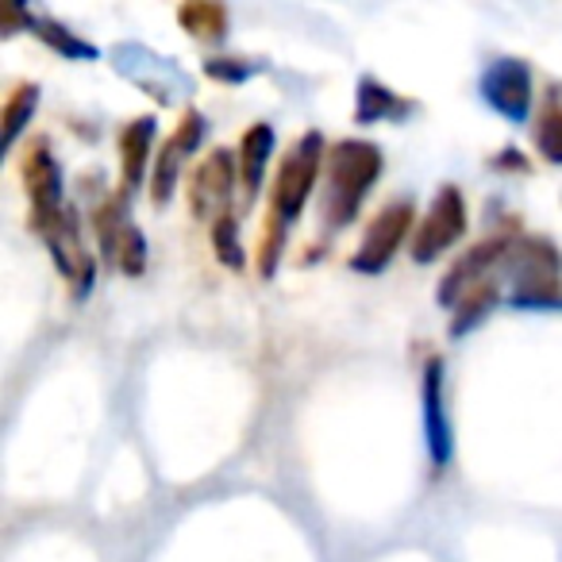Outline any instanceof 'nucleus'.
<instances>
[{"label":"nucleus","instance_id":"5","mask_svg":"<svg viewBox=\"0 0 562 562\" xmlns=\"http://www.w3.org/2000/svg\"><path fill=\"white\" fill-rule=\"evenodd\" d=\"M413 216H416V209H413V201H408V196L385 204V209L370 220L359 250L351 255V270L370 273V278H374V273H382L385 266L393 262V255L401 250V243H405L408 227H413Z\"/></svg>","mask_w":562,"mask_h":562},{"label":"nucleus","instance_id":"10","mask_svg":"<svg viewBox=\"0 0 562 562\" xmlns=\"http://www.w3.org/2000/svg\"><path fill=\"white\" fill-rule=\"evenodd\" d=\"M232 193H235V162L232 150H212L193 173L189 186V209L204 224H216L232 212Z\"/></svg>","mask_w":562,"mask_h":562},{"label":"nucleus","instance_id":"24","mask_svg":"<svg viewBox=\"0 0 562 562\" xmlns=\"http://www.w3.org/2000/svg\"><path fill=\"white\" fill-rule=\"evenodd\" d=\"M262 70V63H247V58H209L204 63V74L212 81H224V86H239V81L255 78Z\"/></svg>","mask_w":562,"mask_h":562},{"label":"nucleus","instance_id":"8","mask_svg":"<svg viewBox=\"0 0 562 562\" xmlns=\"http://www.w3.org/2000/svg\"><path fill=\"white\" fill-rule=\"evenodd\" d=\"M112 58H116V70L124 74L127 81H135L147 97H158V104H173L181 93L193 89L186 70H178L170 58L150 55L147 47H135V43L132 47H116Z\"/></svg>","mask_w":562,"mask_h":562},{"label":"nucleus","instance_id":"6","mask_svg":"<svg viewBox=\"0 0 562 562\" xmlns=\"http://www.w3.org/2000/svg\"><path fill=\"white\" fill-rule=\"evenodd\" d=\"M93 232L101 250L127 273V278H139L147 270V235L139 232L135 220H127V209L120 201H104L93 212Z\"/></svg>","mask_w":562,"mask_h":562},{"label":"nucleus","instance_id":"4","mask_svg":"<svg viewBox=\"0 0 562 562\" xmlns=\"http://www.w3.org/2000/svg\"><path fill=\"white\" fill-rule=\"evenodd\" d=\"M324 135L321 132H308L301 135L297 147L285 155L278 170V186H273V216L281 224H293L301 216V209L308 204V193L316 186V173L324 166Z\"/></svg>","mask_w":562,"mask_h":562},{"label":"nucleus","instance_id":"18","mask_svg":"<svg viewBox=\"0 0 562 562\" xmlns=\"http://www.w3.org/2000/svg\"><path fill=\"white\" fill-rule=\"evenodd\" d=\"M35 109H40V86L24 81V86L12 89L9 104H4V116H0V147L4 150L16 147V139L24 135V127L32 124Z\"/></svg>","mask_w":562,"mask_h":562},{"label":"nucleus","instance_id":"17","mask_svg":"<svg viewBox=\"0 0 562 562\" xmlns=\"http://www.w3.org/2000/svg\"><path fill=\"white\" fill-rule=\"evenodd\" d=\"M270 155H273V127L270 124L247 127V132H243V139H239V181H243V193H247V201H255L258 189H262Z\"/></svg>","mask_w":562,"mask_h":562},{"label":"nucleus","instance_id":"16","mask_svg":"<svg viewBox=\"0 0 562 562\" xmlns=\"http://www.w3.org/2000/svg\"><path fill=\"white\" fill-rule=\"evenodd\" d=\"M408 112H416V104L405 101L401 93H393V89H385L378 78L359 81V93H355V124L370 127V124H382V120H405Z\"/></svg>","mask_w":562,"mask_h":562},{"label":"nucleus","instance_id":"25","mask_svg":"<svg viewBox=\"0 0 562 562\" xmlns=\"http://www.w3.org/2000/svg\"><path fill=\"white\" fill-rule=\"evenodd\" d=\"M285 227L278 216L270 212V220H266V232H262V258H258V270H262V278H273V270H278V258H281V243H285Z\"/></svg>","mask_w":562,"mask_h":562},{"label":"nucleus","instance_id":"11","mask_svg":"<svg viewBox=\"0 0 562 562\" xmlns=\"http://www.w3.org/2000/svg\"><path fill=\"white\" fill-rule=\"evenodd\" d=\"M508 250H513V243L505 239V235H493V239H482L474 243V247L467 250V255L459 258V262L447 270L443 285H439V305L443 308H454L462 297H467L474 285H482V281L493 278V262H505Z\"/></svg>","mask_w":562,"mask_h":562},{"label":"nucleus","instance_id":"1","mask_svg":"<svg viewBox=\"0 0 562 562\" xmlns=\"http://www.w3.org/2000/svg\"><path fill=\"white\" fill-rule=\"evenodd\" d=\"M378 178H382V147L378 143H336L324 158V227L339 232L351 224Z\"/></svg>","mask_w":562,"mask_h":562},{"label":"nucleus","instance_id":"15","mask_svg":"<svg viewBox=\"0 0 562 562\" xmlns=\"http://www.w3.org/2000/svg\"><path fill=\"white\" fill-rule=\"evenodd\" d=\"M155 116H135L132 124H124L120 132V181H124V193L143 186L150 166V143H155Z\"/></svg>","mask_w":562,"mask_h":562},{"label":"nucleus","instance_id":"3","mask_svg":"<svg viewBox=\"0 0 562 562\" xmlns=\"http://www.w3.org/2000/svg\"><path fill=\"white\" fill-rule=\"evenodd\" d=\"M35 232L43 235V243H47L55 266L63 270V278L70 281L74 297H78V301L89 297V290H93V281H97V258H93V250L86 247L81 220L74 216L70 209H63L55 220H43V224H35Z\"/></svg>","mask_w":562,"mask_h":562},{"label":"nucleus","instance_id":"23","mask_svg":"<svg viewBox=\"0 0 562 562\" xmlns=\"http://www.w3.org/2000/svg\"><path fill=\"white\" fill-rule=\"evenodd\" d=\"M536 150L547 158V162L562 166V104L559 109H547L536 124Z\"/></svg>","mask_w":562,"mask_h":562},{"label":"nucleus","instance_id":"9","mask_svg":"<svg viewBox=\"0 0 562 562\" xmlns=\"http://www.w3.org/2000/svg\"><path fill=\"white\" fill-rule=\"evenodd\" d=\"M482 97L508 124H524L531 112V70L520 58H493L482 74Z\"/></svg>","mask_w":562,"mask_h":562},{"label":"nucleus","instance_id":"20","mask_svg":"<svg viewBox=\"0 0 562 562\" xmlns=\"http://www.w3.org/2000/svg\"><path fill=\"white\" fill-rule=\"evenodd\" d=\"M27 32H35L43 43H47L50 50H58L63 58H97V55H101V50H97L93 43L78 40V35H74L70 27H63L58 20H50V16H32Z\"/></svg>","mask_w":562,"mask_h":562},{"label":"nucleus","instance_id":"7","mask_svg":"<svg viewBox=\"0 0 562 562\" xmlns=\"http://www.w3.org/2000/svg\"><path fill=\"white\" fill-rule=\"evenodd\" d=\"M462 232H467V201H462V193L454 186H443L413 235V258L420 266L431 262L443 250H451L462 239Z\"/></svg>","mask_w":562,"mask_h":562},{"label":"nucleus","instance_id":"2","mask_svg":"<svg viewBox=\"0 0 562 562\" xmlns=\"http://www.w3.org/2000/svg\"><path fill=\"white\" fill-rule=\"evenodd\" d=\"M516 308H562V255L543 235H524L505 258Z\"/></svg>","mask_w":562,"mask_h":562},{"label":"nucleus","instance_id":"21","mask_svg":"<svg viewBox=\"0 0 562 562\" xmlns=\"http://www.w3.org/2000/svg\"><path fill=\"white\" fill-rule=\"evenodd\" d=\"M497 305V281H482V285H474V290L467 293V297L454 305V321H451V336H462V331H470L477 321H482L490 308Z\"/></svg>","mask_w":562,"mask_h":562},{"label":"nucleus","instance_id":"12","mask_svg":"<svg viewBox=\"0 0 562 562\" xmlns=\"http://www.w3.org/2000/svg\"><path fill=\"white\" fill-rule=\"evenodd\" d=\"M24 186L32 196V227L63 212V170L50 155L47 139H35L24 155Z\"/></svg>","mask_w":562,"mask_h":562},{"label":"nucleus","instance_id":"22","mask_svg":"<svg viewBox=\"0 0 562 562\" xmlns=\"http://www.w3.org/2000/svg\"><path fill=\"white\" fill-rule=\"evenodd\" d=\"M212 250H216V258L227 266V270H243V262H247L243 243H239V220H235L232 212L212 224Z\"/></svg>","mask_w":562,"mask_h":562},{"label":"nucleus","instance_id":"13","mask_svg":"<svg viewBox=\"0 0 562 562\" xmlns=\"http://www.w3.org/2000/svg\"><path fill=\"white\" fill-rule=\"evenodd\" d=\"M204 139V116L196 109H189L181 116L178 132L162 143V150L155 155V181H150V201L155 204H170L173 189H178V173L181 162L196 150V143Z\"/></svg>","mask_w":562,"mask_h":562},{"label":"nucleus","instance_id":"19","mask_svg":"<svg viewBox=\"0 0 562 562\" xmlns=\"http://www.w3.org/2000/svg\"><path fill=\"white\" fill-rule=\"evenodd\" d=\"M178 24L186 27L193 40L220 43L227 35V9L224 4H181Z\"/></svg>","mask_w":562,"mask_h":562},{"label":"nucleus","instance_id":"14","mask_svg":"<svg viewBox=\"0 0 562 562\" xmlns=\"http://www.w3.org/2000/svg\"><path fill=\"white\" fill-rule=\"evenodd\" d=\"M424 439H428V459L436 470H447L454 459V436L451 420H447V401H443V359H431L424 367Z\"/></svg>","mask_w":562,"mask_h":562}]
</instances>
